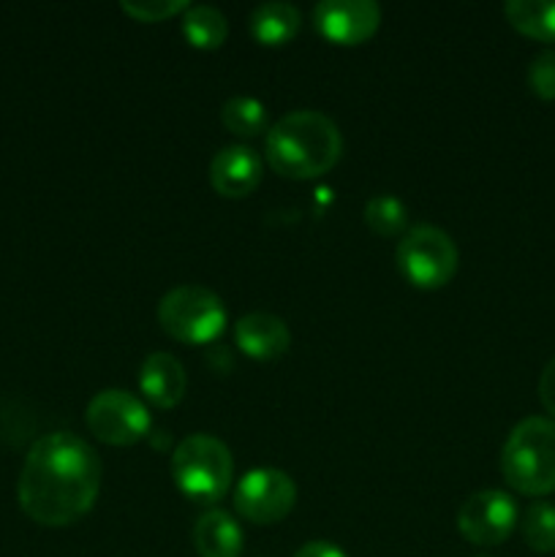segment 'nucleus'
<instances>
[{
  "label": "nucleus",
  "instance_id": "obj_17",
  "mask_svg": "<svg viewBox=\"0 0 555 557\" xmlns=\"http://www.w3.org/2000/svg\"><path fill=\"white\" fill-rule=\"evenodd\" d=\"M504 11L515 30L536 41H555V3L550 0H509Z\"/></svg>",
  "mask_w": 555,
  "mask_h": 557
},
{
  "label": "nucleus",
  "instance_id": "obj_20",
  "mask_svg": "<svg viewBox=\"0 0 555 557\" xmlns=\"http://www.w3.org/2000/svg\"><path fill=\"white\" fill-rule=\"evenodd\" d=\"M522 539L533 553H555V506L536 500L522 517Z\"/></svg>",
  "mask_w": 555,
  "mask_h": 557
},
{
  "label": "nucleus",
  "instance_id": "obj_1",
  "mask_svg": "<svg viewBox=\"0 0 555 557\" xmlns=\"http://www.w3.org/2000/svg\"><path fill=\"white\" fill-rule=\"evenodd\" d=\"M101 476V460L87 441L74 433H49L27 451L16 495L33 522L65 528L96 506Z\"/></svg>",
  "mask_w": 555,
  "mask_h": 557
},
{
  "label": "nucleus",
  "instance_id": "obj_13",
  "mask_svg": "<svg viewBox=\"0 0 555 557\" xmlns=\"http://www.w3.org/2000/svg\"><path fill=\"white\" fill-rule=\"evenodd\" d=\"M139 389L152 406L174 408L183 403L185 389H188V373L183 362L166 351H156L141 362Z\"/></svg>",
  "mask_w": 555,
  "mask_h": 557
},
{
  "label": "nucleus",
  "instance_id": "obj_10",
  "mask_svg": "<svg viewBox=\"0 0 555 557\" xmlns=\"http://www.w3.org/2000/svg\"><path fill=\"white\" fill-rule=\"evenodd\" d=\"M316 30L335 44H362L379 30L381 5L373 0H321L313 5Z\"/></svg>",
  "mask_w": 555,
  "mask_h": 557
},
{
  "label": "nucleus",
  "instance_id": "obj_15",
  "mask_svg": "<svg viewBox=\"0 0 555 557\" xmlns=\"http://www.w3.org/2000/svg\"><path fill=\"white\" fill-rule=\"evenodd\" d=\"M299 22H303V14L297 5L286 0H267L250 11V33L264 47H281L292 41L299 30Z\"/></svg>",
  "mask_w": 555,
  "mask_h": 557
},
{
  "label": "nucleus",
  "instance_id": "obj_24",
  "mask_svg": "<svg viewBox=\"0 0 555 557\" xmlns=\"http://www.w3.org/2000/svg\"><path fill=\"white\" fill-rule=\"evenodd\" d=\"M294 557H346V553L332 542H308L294 553Z\"/></svg>",
  "mask_w": 555,
  "mask_h": 557
},
{
  "label": "nucleus",
  "instance_id": "obj_18",
  "mask_svg": "<svg viewBox=\"0 0 555 557\" xmlns=\"http://www.w3.org/2000/svg\"><path fill=\"white\" fill-rule=\"evenodd\" d=\"M221 120L232 134L250 139L267 128V109L259 98L234 96L221 107Z\"/></svg>",
  "mask_w": 555,
  "mask_h": 557
},
{
  "label": "nucleus",
  "instance_id": "obj_5",
  "mask_svg": "<svg viewBox=\"0 0 555 557\" xmlns=\"http://www.w3.org/2000/svg\"><path fill=\"white\" fill-rule=\"evenodd\" d=\"M158 321L163 332L188 346L215 341L226 326V305L212 288L177 286L158 302Z\"/></svg>",
  "mask_w": 555,
  "mask_h": 557
},
{
  "label": "nucleus",
  "instance_id": "obj_12",
  "mask_svg": "<svg viewBox=\"0 0 555 557\" xmlns=\"http://www.w3.org/2000/svg\"><path fill=\"white\" fill-rule=\"evenodd\" d=\"M234 341L245 357L267 362V359L283 357L288 351L292 332H288L286 321L272 313H245L234 324Z\"/></svg>",
  "mask_w": 555,
  "mask_h": 557
},
{
  "label": "nucleus",
  "instance_id": "obj_25",
  "mask_svg": "<svg viewBox=\"0 0 555 557\" xmlns=\"http://www.w3.org/2000/svg\"><path fill=\"white\" fill-rule=\"evenodd\" d=\"M473 557H490V555H473Z\"/></svg>",
  "mask_w": 555,
  "mask_h": 557
},
{
  "label": "nucleus",
  "instance_id": "obj_8",
  "mask_svg": "<svg viewBox=\"0 0 555 557\" xmlns=\"http://www.w3.org/2000/svg\"><path fill=\"white\" fill-rule=\"evenodd\" d=\"M294 504H297V484L278 468L248 471L234 487V509L256 525H275L288 517Z\"/></svg>",
  "mask_w": 555,
  "mask_h": 557
},
{
  "label": "nucleus",
  "instance_id": "obj_22",
  "mask_svg": "<svg viewBox=\"0 0 555 557\" xmlns=\"http://www.w3.org/2000/svg\"><path fill=\"white\" fill-rule=\"evenodd\" d=\"M528 85L544 101L555 98V49H544L528 65Z\"/></svg>",
  "mask_w": 555,
  "mask_h": 557
},
{
  "label": "nucleus",
  "instance_id": "obj_16",
  "mask_svg": "<svg viewBox=\"0 0 555 557\" xmlns=\"http://www.w3.org/2000/svg\"><path fill=\"white\" fill-rule=\"evenodd\" d=\"M183 33L194 47L218 49L229 36V22L215 5L194 3L183 11Z\"/></svg>",
  "mask_w": 555,
  "mask_h": 557
},
{
  "label": "nucleus",
  "instance_id": "obj_7",
  "mask_svg": "<svg viewBox=\"0 0 555 557\" xmlns=\"http://www.w3.org/2000/svg\"><path fill=\"white\" fill-rule=\"evenodd\" d=\"M87 428L109 446L139 444L150 433L152 422L147 406L125 389H103L87 406Z\"/></svg>",
  "mask_w": 555,
  "mask_h": 557
},
{
  "label": "nucleus",
  "instance_id": "obj_19",
  "mask_svg": "<svg viewBox=\"0 0 555 557\" xmlns=\"http://www.w3.org/2000/svg\"><path fill=\"white\" fill-rule=\"evenodd\" d=\"M365 223L379 237H395V234L406 232L408 207L397 196L379 194L365 205Z\"/></svg>",
  "mask_w": 555,
  "mask_h": 557
},
{
  "label": "nucleus",
  "instance_id": "obj_6",
  "mask_svg": "<svg viewBox=\"0 0 555 557\" xmlns=\"http://www.w3.org/2000/svg\"><path fill=\"white\" fill-rule=\"evenodd\" d=\"M395 259L408 283L417 288H441L455 277L460 256L455 239L444 228L422 223L403 234Z\"/></svg>",
  "mask_w": 555,
  "mask_h": 557
},
{
  "label": "nucleus",
  "instance_id": "obj_2",
  "mask_svg": "<svg viewBox=\"0 0 555 557\" xmlns=\"http://www.w3.org/2000/svg\"><path fill=\"white\" fill-rule=\"evenodd\" d=\"M267 161L278 174L310 180L326 174L343 152V136L335 120L316 109L288 112L267 131Z\"/></svg>",
  "mask_w": 555,
  "mask_h": 557
},
{
  "label": "nucleus",
  "instance_id": "obj_4",
  "mask_svg": "<svg viewBox=\"0 0 555 557\" xmlns=\"http://www.w3.org/2000/svg\"><path fill=\"white\" fill-rule=\"evenodd\" d=\"M172 476L185 498L196 504H215L232 487L234 457L215 435H188L172 455Z\"/></svg>",
  "mask_w": 555,
  "mask_h": 557
},
{
  "label": "nucleus",
  "instance_id": "obj_9",
  "mask_svg": "<svg viewBox=\"0 0 555 557\" xmlns=\"http://www.w3.org/2000/svg\"><path fill=\"white\" fill-rule=\"evenodd\" d=\"M517 525V506L509 493L479 490L462 500L457 511V528L462 539L477 547H495L511 536Z\"/></svg>",
  "mask_w": 555,
  "mask_h": 557
},
{
  "label": "nucleus",
  "instance_id": "obj_21",
  "mask_svg": "<svg viewBox=\"0 0 555 557\" xmlns=\"http://www.w3.org/2000/svg\"><path fill=\"white\" fill-rule=\"evenodd\" d=\"M190 3L185 0H123L120 9L139 22H161L174 14H183Z\"/></svg>",
  "mask_w": 555,
  "mask_h": 557
},
{
  "label": "nucleus",
  "instance_id": "obj_11",
  "mask_svg": "<svg viewBox=\"0 0 555 557\" xmlns=\"http://www.w3.org/2000/svg\"><path fill=\"white\" fill-rule=\"evenodd\" d=\"M210 183L226 199H243L261 183V158L245 145H229L210 161Z\"/></svg>",
  "mask_w": 555,
  "mask_h": 557
},
{
  "label": "nucleus",
  "instance_id": "obj_23",
  "mask_svg": "<svg viewBox=\"0 0 555 557\" xmlns=\"http://www.w3.org/2000/svg\"><path fill=\"white\" fill-rule=\"evenodd\" d=\"M539 400L547 408L550 417L555 419V357L542 370V379H539Z\"/></svg>",
  "mask_w": 555,
  "mask_h": 557
},
{
  "label": "nucleus",
  "instance_id": "obj_3",
  "mask_svg": "<svg viewBox=\"0 0 555 557\" xmlns=\"http://www.w3.org/2000/svg\"><path fill=\"white\" fill-rule=\"evenodd\" d=\"M501 473L522 495L555 493V422L528 417L517 424L501 449Z\"/></svg>",
  "mask_w": 555,
  "mask_h": 557
},
{
  "label": "nucleus",
  "instance_id": "obj_14",
  "mask_svg": "<svg viewBox=\"0 0 555 557\" xmlns=\"http://www.w3.org/2000/svg\"><path fill=\"white\" fill-rule=\"evenodd\" d=\"M190 539L199 557H239L243 553V528L221 509L205 511L196 520Z\"/></svg>",
  "mask_w": 555,
  "mask_h": 557
}]
</instances>
